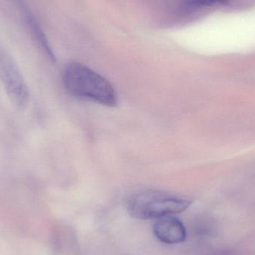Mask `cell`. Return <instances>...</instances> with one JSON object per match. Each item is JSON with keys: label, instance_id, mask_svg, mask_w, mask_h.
<instances>
[{"label": "cell", "instance_id": "1", "mask_svg": "<svg viewBox=\"0 0 255 255\" xmlns=\"http://www.w3.org/2000/svg\"><path fill=\"white\" fill-rule=\"evenodd\" d=\"M63 83L66 91L76 98L115 107L118 96L112 84L89 67L73 62L63 73Z\"/></svg>", "mask_w": 255, "mask_h": 255}, {"label": "cell", "instance_id": "2", "mask_svg": "<svg viewBox=\"0 0 255 255\" xmlns=\"http://www.w3.org/2000/svg\"><path fill=\"white\" fill-rule=\"evenodd\" d=\"M191 201L181 196L157 190H145L129 199V214L137 220H157L166 216L184 212Z\"/></svg>", "mask_w": 255, "mask_h": 255}, {"label": "cell", "instance_id": "3", "mask_svg": "<svg viewBox=\"0 0 255 255\" xmlns=\"http://www.w3.org/2000/svg\"><path fill=\"white\" fill-rule=\"evenodd\" d=\"M0 80L10 102L16 107H25L29 99L28 86L17 64L2 48H0Z\"/></svg>", "mask_w": 255, "mask_h": 255}, {"label": "cell", "instance_id": "4", "mask_svg": "<svg viewBox=\"0 0 255 255\" xmlns=\"http://www.w3.org/2000/svg\"><path fill=\"white\" fill-rule=\"evenodd\" d=\"M156 238L166 244H179L187 238V231L182 222L173 215L157 219L153 226Z\"/></svg>", "mask_w": 255, "mask_h": 255}, {"label": "cell", "instance_id": "5", "mask_svg": "<svg viewBox=\"0 0 255 255\" xmlns=\"http://www.w3.org/2000/svg\"><path fill=\"white\" fill-rule=\"evenodd\" d=\"M14 1L17 5L22 17L25 19L28 29L31 31V34L38 43L39 46L43 49L51 61H55V57L53 50L49 44L46 34L40 27L37 18L33 13L32 10H31L30 7H28V4L25 2V0H14Z\"/></svg>", "mask_w": 255, "mask_h": 255}, {"label": "cell", "instance_id": "6", "mask_svg": "<svg viewBox=\"0 0 255 255\" xmlns=\"http://www.w3.org/2000/svg\"><path fill=\"white\" fill-rule=\"evenodd\" d=\"M227 0H188L187 4L192 7H207L217 3L226 2Z\"/></svg>", "mask_w": 255, "mask_h": 255}]
</instances>
